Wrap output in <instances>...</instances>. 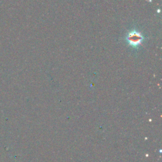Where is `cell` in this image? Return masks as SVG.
<instances>
[{"label":"cell","mask_w":162,"mask_h":162,"mask_svg":"<svg viewBox=\"0 0 162 162\" xmlns=\"http://www.w3.org/2000/svg\"><path fill=\"white\" fill-rule=\"evenodd\" d=\"M144 39V37L141 32L136 30L132 31L127 35V41L129 45L134 48H137L141 45Z\"/></svg>","instance_id":"cell-1"}]
</instances>
